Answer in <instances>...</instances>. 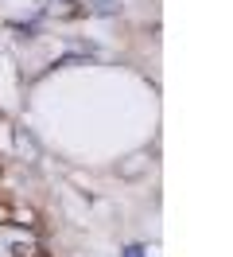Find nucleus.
Masks as SVG:
<instances>
[{
  "instance_id": "nucleus-1",
  "label": "nucleus",
  "mask_w": 233,
  "mask_h": 257,
  "mask_svg": "<svg viewBox=\"0 0 233 257\" xmlns=\"http://www.w3.org/2000/svg\"><path fill=\"white\" fill-rule=\"evenodd\" d=\"M93 8H97V12H117L121 0H93Z\"/></svg>"
},
{
  "instance_id": "nucleus-2",
  "label": "nucleus",
  "mask_w": 233,
  "mask_h": 257,
  "mask_svg": "<svg viewBox=\"0 0 233 257\" xmlns=\"http://www.w3.org/2000/svg\"><path fill=\"white\" fill-rule=\"evenodd\" d=\"M128 257H140V249H136V245H132V249H128Z\"/></svg>"
}]
</instances>
